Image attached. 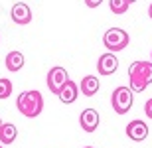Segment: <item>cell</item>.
Listing matches in <instances>:
<instances>
[{"label":"cell","instance_id":"30bf717a","mask_svg":"<svg viewBox=\"0 0 152 148\" xmlns=\"http://www.w3.org/2000/svg\"><path fill=\"white\" fill-rule=\"evenodd\" d=\"M79 89L83 93L85 97H93L97 91H99V79H97L95 75H85L81 83H79Z\"/></svg>","mask_w":152,"mask_h":148},{"label":"cell","instance_id":"ac0fdd59","mask_svg":"<svg viewBox=\"0 0 152 148\" xmlns=\"http://www.w3.org/2000/svg\"><path fill=\"white\" fill-rule=\"evenodd\" d=\"M148 16H150V18H152V4H150V6H148Z\"/></svg>","mask_w":152,"mask_h":148},{"label":"cell","instance_id":"2e32d148","mask_svg":"<svg viewBox=\"0 0 152 148\" xmlns=\"http://www.w3.org/2000/svg\"><path fill=\"white\" fill-rule=\"evenodd\" d=\"M144 113H146L148 119H152V99H148V101L144 103Z\"/></svg>","mask_w":152,"mask_h":148},{"label":"cell","instance_id":"3957f363","mask_svg":"<svg viewBox=\"0 0 152 148\" xmlns=\"http://www.w3.org/2000/svg\"><path fill=\"white\" fill-rule=\"evenodd\" d=\"M132 103H134V95H132L130 87H117L113 91V95H111V105H113L115 113L118 114L129 113Z\"/></svg>","mask_w":152,"mask_h":148},{"label":"cell","instance_id":"5b68a950","mask_svg":"<svg viewBox=\"0 0 152 148\" xmlns=\"http://www.w3.org/2000/svg\"><path fill=\"white\" fill-rule=\"evenodd\" d=\"M67 81H69L67 71L63 67H59V65H57V67H51L50 71H48V89H50L53 95H59V91L67 85Z\"/></svg>","mask_w":152,"mask_h":148},{"label":"cell","instance_id":"7402d4cb","mask_svg":"<svg viewBox=\"0 0 152 148\" xmlns=\"http://www.w3.org/2000/svg\"><path fill=\"white\" fill-rule=\"evenodd\" d=\"M150 59H152V53H150Z\"/></svg>","mask_w":152,"mask_h":148},{"label":"cell","instance_id":"277c9868","mask_svg":"<svg viewBox=\"0 0 152 148\" xmlns=\"http://www.w3.org/2000/svg\"><path fill=\"white\" fill-rule=\"evenodd\" d=\"M129 42H130V38L123 28H111L103 36V44H105V47H107L111 53L124 50V47L129 46Z\"/></svg>","mask_w":152,"mask_h":148},{"label":"cell","instance_id":"7a4b0ae2","mask_svg":"<svg viewBox=\"0 0 152 148\" xmlns=\"http://www.w3.org/2000/svg\"><path fill=\"white\" fill-rule=\"evenodd\" d=\"M16 107L24 117L36 119V117L42 113V109H44V97H42V93L36 91V89L22 91L16 99Z\"/></svg>","mask_w":152,"mask_h":148},{"label":"cell","instance_id":"d6986e66","mask_svg":"<svg viewBox=\"0 0 152 148\" xmlns=\"http://www.w3.org/2000/svg\"><path fill=\"white\" fill-rule=\"evenodd\" d=\"M126 2H129V4H132V2H136V0H126Z\"/></svg>","mask_w":152,"mask_h":148},{"label":"cell","instance_id":"52a82bcc","mask_svg":"<svg viewBox=\"0 0 152 148\" xmlns=\"http://www.w3.org/2000/svg\"><path fill=\"white\" fill-rule=\"evenodd\" d=\"M10 16H12V20L16 24H20V26H26V24L32 22V10H30V6L26 4V2H16L10 10Z\"/></svg>","mask_w":152,"mask_h":148},{"label":"cell","instance_id":"8fae6325","mask_svg":"<svg viewBox=\"0 0 152 148\" xmlns=\"http://www.w3.org/2000/svg\"><path fill=\"white\" fill-rule=\"evenodd\" d=\"M59 101L65 103V105H71V103H75V99H77V85H75L73 81L69 79L67 81V85L63 87L61 91H59Z\"/></svg>","mask_w":152,"mask_h":148},{"label":"cell","instance_id":"ba28073f","mask_svg":"<svg viewBox=\"0 0 152 148\" xmlns=\"http://www.w3.org/2000/svg\"><path fill=\"white\" fill-rule=\"evenodd\" d=\"M97 69H99L101 75H111L118 69V59L111 51H109V53H103V55L99 57V61H97Z\"/></svg>","mask_w":152,"mask_h":148},{"label":"cell","instance_id":"9a60e30c","mask_svg":"<svg viewBox=\"0 0 152 148\" xmlns=\"http://www.w3.org/2000/svg\"><path fill=\"white\" fill-rule=\"evenodd\" d=\"M12 95V81L10 79H0V99H8Z\"/></svg>","mask_w":152,"mask_h":148},{"label":"cell","instance_id":"5bb4252c","mask_svg":"<svg viewBox=\"0 0 152 148\" xmlns=\"http://www.w3.org/2000/svg\"><path fill=\"white\" fill-rule=\"evenodd\" d=\"M129 2L126 0H109V8H111V12H113L115 16H118V14H124V12L129 10Z\"/></svg>","mask_w":152,"mask_h":148},{"label":"cell","instance_id":"44dd1931","mask_svg":"<svg viewBox=\"0 0 152 148\" xmlns=\"http://www.w3.org/2000/svg\"><path fill=\"white\" fill-rule=\"evenodd\" d=\"M83 148H93V146H83Z\"/></svg>","mask_w":152,"mask_h":148},{"label":"cell","instance_id":"9c48e42d","mask_svg":"<svg viewBox=\"0 0 152 148\" xmlns=\"http://www.w3.org/2000/svg\"><path fill=\"white\" fill-rule=\"evenodd\" d=\"M79 125L85 132H93L99 126V113L95 109H85L83 113L79 114Z\"/></svg>","mask_w":152,"mask_h":148},{"label":"cell","instance_id":"8992f818","mask_svg":"<svg viewBox=\"0 0 152 148\" xmlns=\"http://www.w3.org/2000/svg\"><path fill=\"white\" fill-rule=\"evenodd\" d=\"M126 136L130 140H134V142H140L144 138L148 136V126L144 120L136 119V120H130L129 125H126Z\"/></svg>","mask_w":152,"mask_h":148},{"label":"cell","instance_id":"6da1fadb","mask_svg":"<svg viewBox=\"0 0 152 148\" xmlns=\"http://www.w3.org/2000/svg\"><path fill=\"white\" fill-rule=\"evenodd\" d=\"M129 81L132 93H140L152 83V61H134L129 67Z\"/></svg>","mask_w":152,"mask_h":148},{"label":"cell","instance_id":"e0dca14e","mask_svg":"<svg viewBox=\"0 0 152 148\" xmlns=\"http://www.w3.org/2000/svg\"><path fill=\"white\" fill-rule=\"evenodd\" d=\"M85 4L89 6V8H97V6L103 4V0H85Z\"/></svg>","mask_w":152,"mask_h":148},{"label":"cell","instance_id":"7c38bea8","mask_svg":"<svg viewBox=\"0 0 152 148\" xmlns=\"http://www.w3.org/2000/svg\"><path fill=\"white\" fill-rule=\"evenodd\" d=\"M4 63H6V69H8V71L16 73V71H20V69L24 67V55L20 51H10V53L6 55Z\"/></svg>","mask_w":152,"mask_h":148},{"label":"cell","instance_id":"4fadbf2b","mask_svg":"<svg viewBox=\"0 0 152 148\" xmlns=\"http://www.w3.org/2000/svg\"><path fill=\"white\" fill-rule=\"evenodd\" d=\"M16 136H18V128L12 125V122H4L2 128H0V142L12 144L14 140H16Z\"/></svg>","mask_w":152,"mask_h":148},{"label":"cell","instance_id":"603a6c76","mask_svg":"<svg viewBox=\"0 0 152 148\" xmlns=\"http://www.w3.org/2000/svg\"><path fill=\"white\" fill-rule=\"evenodd\" d=\"M0 148H2V144H0Z\"/></svg>","mask_w":152,"mask_h":148},{"label":"cell","instance_id":"ffe728a7","mask_svg":"<svg viewBox=\"0 0 152 148\" xmlns=\"http://www.w3.org/2000/svg\"><path fill=\"white\" fill-rule=\"evenodd\" d=\"M2 125H4V122H2V119H0V128H2Z\"/></svg>","mask_w":152,"mask_h":148}]
</instances>
